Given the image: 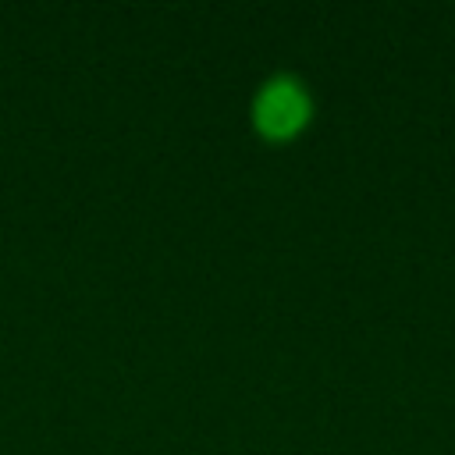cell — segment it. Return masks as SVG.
<instances>
[{
    "label": "cell",
    "instance_id": "obj_1",
    "mask_svg": "<svg viewBox=\"0 0 455 455\" xmlns=\"http://www.w3.org/2000/svg\"><path fill=\"white\" fill-rule=\"evenodd\" d=\"M306 92L295 82H270L259 96H256V121L270 132V135H288L306 121Z\"/></svg>",
    "mask_w": 455,
    "mask_h": 455
}]
</instances>
